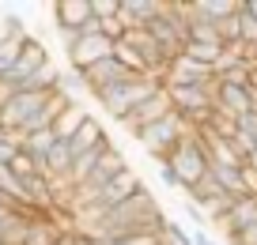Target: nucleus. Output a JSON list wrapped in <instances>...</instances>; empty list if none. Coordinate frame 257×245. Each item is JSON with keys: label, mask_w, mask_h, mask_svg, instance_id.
Returning a JSON list of instances; mask_svg holds the SVG:
<instances>
[{"label": "nucleus", "mask_w": 257, "mask_h": 245, "mask_svg": "<svg viewBox=\"0 0 257 245\" xmlns=\"http://www.w3.org/2000/svg\"><path fill=\"white\" fill-rule=\"evenodd\" d=\"M16 38H27L19 16H0V46H4V42H16Z\"/></svg>", "instance_id": "19"}, {"label": "nucleus", "mask_w": 257, "mask_h": 245, "mask_svg": "<svg viewBox=\"0 0 257 245\" xmlns=\"http://www.w3.org/2000/svg\"><path fill=\"white\" fill-rule=\"evenodd\" d=\"M113 53V42L102 38V34H91V38H76L68 46V61H72V72H87L91 64L106 61Z\"/></svg>", "instance_id": "6"}, {"label": "nucleus", "mask_w": 257, "mask_h": 245, "mask_svg": "<svg viewBox=\"0 0 257 245\" xmlns=\"http://www.w3.org/2000/svg\"><path fill=\"white\" fill-rule=\"evenodd\" d=\"M49 64V53H46V46H42L38 38H31L27 34V42H23V49H19V61L12 64V72L4 76V83H12L16 91H27V83H31L34 76H38L42 68Z\"/></svg>", "instance_id": "4"}, {"label": "nucleus", "mask_w": 257, "mask_h": 245, "mask_svg": "<svg viewBox=\"0 0 257 245\" xmlns=\"http://www.w3.org/2000/svg\"><path fill=\"white\" fill-rule=\"evenodd\" d=\"M238 12L249 19V23L257 27V0H238Z\"/></svg>", "instance_id": "23"}, {"label": "nucleus", "mask_w": 257, "mask_h": 245, "mask_svg": "<svg viewBox=\"0 0 257 245\" xmlns=\"http://www.w3.org/2000/svg\"><path fill=\"white\" fill-rule=\"evenodd\" d=\"M64 237V226L53 219V215H42L34 211L31 219H27V234H23V245H57Z\"/></svg>", "instance_id": "10"}, {"label": "nucleus", "mask_w": 257, "mask_h": 245, "mask_svg": "<svg viewBox=\"0 0 257 245\" xmlns=\"http://www.w3.org/2000/svg\"><path fill=\"white\" fill-rule=\"evenodd\" d=\"M87 117H91V113L83 110L80 102H72V106H64V110L57 113V121H53V128H49V132H53L57 140H64V143H68V140H72V136L80 132L83 125H87Z\"/></svg>", "instance_id": "14"}, {"label": "nucleus", "mask_w": 257, "mask_h": 245, "mask_svg": "<svg viewBox=\"0 0 257 245\" xmlns=\"http://www.w3.org/2000/svg\"><path fill=\"white\" fill-rule=\"evenodd\" d=\"M185 132H193V125L182 117V113H167L163 121H155V125H148V128H140L137 132V140H140V147L148 151V155L155 158V162H163V158L174 151V143L182 140Z\"/></svg>", "instance_id": "3"}, {"label": "nucleus", "mask_w": 257, "mask_h": 245, "mask_svg": "<svg viewBox=\"0 0 257 245\" xmlns=\"http://www.w3.org/2000/svg\"><path fill=\"white\" fill-rule=\"evenodd\" d=\"M140 189H144V181H140V174H137V170L128 166V170H121V174L113 177V181H106V185H102V192L95 196V204H102L106 211H113V207H117V204H125L128 196H137Z\"/></svg>", "instance_id": "7"}, {"label": "nucleus", "mask_w": 257, "mask_h": 245, "mask_svg": "<svg viewBox=\"0 0 257 245\" xmlns=\"http://www.w3.org/2000/svg\"><path fill=\"white\" fill-rule=\"evenodd\" d=\"M91 19V0H57L53 4V27L57 31H76Z\"/></svg>", "instance_id": "11"}, {"label": "nucleus", "mask_w": 257, "mask_h": 245, "mask_svg": "<svg viewBox=\"0 0 257 245\" xmlns=\"http://www.w3.org/2000/svg\"><path fill=\"white\" fill-rule=\"evenodd\" d=\"M193 245H216V241H212L204 230H193Z\"/></svg>", "instance_id": "25"}, {"label": "nucleus", "mask_w": 257, "mask_h": 245, "mask_svg": "<svg viewBox=\"0 0 257 245\" xmlns=\"http://www.w3.org/2000/svg\"><path fill=\"white\" fill-rule=\"evenodd\" d=\"M182 204H185V219H189L193 226L201 230V226H204V211H201V207H197V204H193V200H182Z\"/></svg>", "instance_id": "21"}, {"label": "nucleus", "mask_w": 257, "mask_h": 245, "mask_svg": "<svg viewBox=\"0 0 257 245\" xmlns=\"http://www.w3.org/2000/svg\"><path fill=\"white\" fill-rule=\"evenodd\" d=\"M159 87H163V83H155L152 76H125L121 83L98 91L95 98H98V106H102L113 121H121V117H128V113L137 110L140 102H148V98H152Z\"/></svg>", "instance_id": "1"}, {"label": "nucleus", "mask_w": 257, "mask_h": 245, "mask_svg": "<svg viewBox=\"0 0 257 245\" xmlns=\"http://www.w3.org/2000/svg\"><path fill=\"white\" fill-rule=\"evenodd\" d=\"M80 76H83V83H87L91 95H98V91H106V87H113V83H121V79L133 76V72H125L117 61H113V53H110L106 61L91 64V68H87V72H80Z\"/></svg>", "instance_id": "9"}, {"label": "nucleus", "mask_w": 257, "mask_h": 245, "mask_svg": "<svg viewBox=\"0 0 257 245\" xmlns=\"http://www.w3.org/2000/svg\"><path fill=\"white\" fill-rule=\"evenodd\" d=\"M12 211H16V207H8V204H0V226H4V219H8Z\"/></svg>", "instance_id": "26"}, {"label": "nucleus", "mask_w": 257, "mask_h": 245, "mask_svg": "<svg viewBox=\"0 0 257 245\" xmlns=\"http://www.w3.org/2000/svg\"><path fill=\"white\" fill-rule=\"evenodd\" d=\"M57 91H61L64 98H72V102H76V95H83V91H87V83H83L80 72L68 68V72H61V79H57Z\"/></svg>", "instance_id": "17"}, {"label": "nucleus", "mask_w": 257, "mask_h": 245, "mask_svg": "<svg viewBox=\"0 0 257 245\" xmlns=\"http://www.w3.org/2000/svg\"><path fill=\"white\" fill-rule=\"evenodd\" d=\"M216 113H223V117L238 121L242 113H249V87H227V83H219L216 91V106H212Z\"/></svg>", "instance_id": "13"}, {"label": "nucleus", "mask_w": 257, "mask_h": 245, "mask_svg": "<svg viewBox=\"0 0 257 245\" xmlns=\"http://www.w3.org/2000/svg\"><path fill=\"white\" fill-rule=\"evenodd\" d=\"M219 226H223V234H238V230L253 226L257 222V196H238L231 207H227L223 219H216Z\"/></svg>", "instance_id": "12"}, {"label": "nucleus", "mask_w": 257, "mask_h": 245, "mask_svg": "<svg viewBox=\"0 0 257 245\" xmlns=\"http://www.w3.org/2000/svg\"><path fill=\"white\" fill-rule=\"evenodd\" d=\"M91 16H95V19L117 16V0H91Z\"/></svg>", "instance_id": "20"}, {"label": "nucleus", "mask_w": 257, "mask_h": 245, "mask_svg": "<svg viewBox=\"0 0 257 245\" xmlns=\"http://www.w3.org/2000/svg\"><path fill=\"white\" fill-rule=\"evenodd\" d=\"M98 143H110V136H106V128L98 125L95 117H87V125L80 128V132L68 140V151H72V158L76 155H83V151H91V147H98Z\"/></svg>", "instance_id": "16"}, {"label": "nucleus", "mask_w": 257, "mask_h": 245, "mask_svg": "<svg viewBox=\"0 0 257 245\" xmlns=\"http://www.w3.org/2000/svg\"><path fill=\"white\" fill-rule=\"evenodd\" d=\"M68 170H72V151H68V143H64V140H57L53 147H49L46 162L38 166V174L49 181V177H68Z\"/></svg>", "instance_id": "15"}, {"label": "nucleus", "mask_w": 257, "mask_h": 245, "mask_svg": "<svg viewBox=\"0 0 257 245\" xmlns=\"http://www.w3.org/2000/svg\"><path fill=\"white\" fill-rule=\"evenodd\" d=\"M216 34H219V42H223V46L242 42V19H238V12H234V16H227V19H219V23H216Z\"/></svg>", "instance_id": "18"}, {"label": "nucleus", "mask_w": 257, "mask_h": 245, "mask_svg": "<svg viewBox=\"0 0 257 245\" xmlns=\"http://www.w3.org/2000/svg\"><path fill=\"white\" fill-rule=\"evenodd\" d=\"M163 237H121V241H113V245H159Z\"/></svg>", "instance_id": "24"}, {"label": "nucleus", "mask_w": 257, "mask_h": 245, "mask_svg": "<svg viewBox=\"0 0 257 245\" xmlns=\"http://www.w3.org/2000/svg\"><path fill=\"white\" fill-rule=\"evenodd\" d=\"M212 79V68L208 64H197L189 61V57H174L167 68V76H163V87H201V83H208Z\"/></svg>", "instance_id": "8"}, {"label": "nucleus", "mask_w": 257, "mask_h": 245, "mask_svg": "<svg viewBox=\"0 0 257 245\" xmlns=\"http://www.w3.org/2000/svg\"><path fill=\"white\" fill-rule=\"evenodd\" d=\"M163 162H167L170 170H174L178 177H182V192H189L193 185L201 181L204 174H208V151H204V143L197 140V128H193V132H185L182 140L174 143V151H170L167 158H163Z\"/></svg>", "instance_id": "2"}, {"label": "nucleus", "mask_w": 257, "mask_h": 245, "mask_svg": "<svg viewBox=\"0 0 257 245\" xmlns=\"http://www.w3.org/2000/svg\"><path fill=\"white\" fill-rule=\"evenodd\" d=\"M167 113H174V106H170V95H167V87H159L148 102H140L137 110L128 113V117H121V125L128 128V132L137 136L140 128H148V125H155V121H163Z\"/></svg>", "instance_id": "5"}, {"label": "nucleus", "mask_w": 257, "mask_h": 245, "mask_svg": "<svg viewBox=\"0 0 257 245\" xmlns=\"http://www.w3.org/2000/svg\"><path fill=\"white\" fill-rule=\"evenodd\" d=\"M159 174H163V181H167V185H170V189H178V192H182V177H178V174H174V170H170V166H167V162H159Z\"/></svg>", "instance_id": "22"}]
</instances>
